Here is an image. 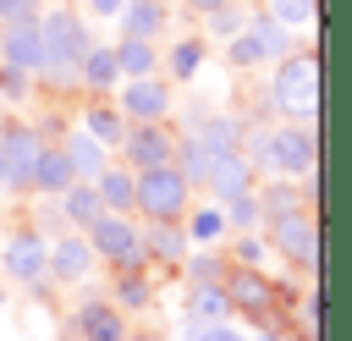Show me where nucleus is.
<instances>
[{
  "instance_id": "nucleus-19",
  "label": "nucleus",
  "mask_w": 352,
  "mask_h": 341,
  "mask_svg": "<svg viewBox=\"0 0 352 341\" xmlns=\"http://www.w3.org/2000/svg\"><path fill=\"white\" fill-rule=\"evenodd\" d=\"M72 182H77V170H72L66 148L50 138V143H44V154H38V165H33V192H38V198H60Z\"/></svg>"
},
{
  "instance_id": "nucleus-32",
  "label": "nucleus",
  "mask_w": 352,
  "mask_h": 341,
  "mask_svg": "<svg viewBox=\"0 0 352 341\" xmlns=\"http://www.w3.org/2000/svg\"><path fill=\"white\" fill-rule=\"evenodd\" d=\"M220 204H226V220H231V231H258V220H264L258 187H253V192H236V198H220Z\"/></svg>"
},
{
  "instance_id": "nucleus-3",
  "label": "nucleus",
  "mask_w": 352,
  "mask_h": 341,
  "mask_svg": "<svg viewBox=\"0 0 352 341\" xmlns=\"http://www.w3.org/2000/svg\"><path fill=\"white\" fill-rule=\"evenodd\" d=\"M192 192H198V187L187 182V170H182L176 160L138 170V214H143V220H187Z\"/></svg>"
},
{
  "instance_id": "nucleus-16",
  "label": "nucleus",
  "mask_w": 352,
  "mask_h": 341,
  "mask_svg": "<svg viewBox=\"0 0 352 341\" xmlns=\"http://www.w3.org/2000/svg\"><path fill=\"white\" fill-rule=\"evenodd\" d=\"M55 143L66 148V160H72V170H77L82 182H99V170L110 165V148H104L82 121H77V126H66V132H55Z\"/></svg>"
},
{
  "instance_id": "nucleus-45",
  "label": "nucleus",
  "mask_w": 352,
  "mask_h": 341,
  "mask_svg": "<svg viewBox=\"0 0 352 341\" xmlns=\"http://www.w3.org/2000/svg\"><path fill=\"white\" fill-rule=\"evenodd\" d=\"M0 242H6V236H0Z\"/></svg>"
},
{
  "instance_id": "nucleus-13",
  "label": "nucleus",
  "mask_w": 352,
  "mask_h": 341,
  "mask_svg": "<svg viewBox=\"0 0 352 341\" xmlns=\"http://www.w3.org/2000/svg\"><path fill=\"white\" fill-rule=\"evenodd\" d=\"M0 60L6 66H22V72H44V28L38 16H16V22H0Z\"/></svg>"
},
{
  "instance_id": "nucleus-25",
  "label": "nucleus",
  "mask_w": 352,
  "mask_h": 341,
  "mask_svg": "<svg viewBox=\"0 0 352 341\" xmlns=\"http://www.w3.org/2000/svg\"><path fill=\"white\" fill-rule=\"evenodd\" d=\"M204 55H209V44L198 38V33H182V38H170L165 44V77H176V82H187V77H198V66H204Z\"/></svg>"
},
{
  "instance_id": "nucleus-14",
  "label": "nucleus",
  "mask_w": 352,
  "mask_h": 341,
  "mask_svg": "<svg viewBox=\"0 0 352 341\" xmlns=\"http://www.w3.org/2000/svg\"><path fill=\"white\" fill-rule=\"evenodd\" d=\"M143 242H148V264H160V270H176V275H182V258L192 253L187 220H143Z\"/></svg>"
},
{
  "instance_id": "nucleus-44",
  "label": "nucleus",
  "mask_w": 352,
  "mask_h": 341,
  "mask_svg": "<svg viewBox=\"0 0 352 341\" xmlns=\"http://www.w3.org/2000/svg\"><path fill=\"white\" fill-rule=\"evenodd\" d=\"M6 121H11V104H6V99H0V126H6Z\"/></svg>"
},
{
  "instance_id": "nucleus-5",
  "label": "nucleus",
  "mask_w": 352,
  "mask_h": 341,
  "mask_svg": "<svg viewBox=\"0 0 352 341\" xmlns=\"http://www.w3.org/2000/svg\"><path fill=\"white\" fill-rule=\"evenodd\" d=\"M0 275L16 286H50V236L38 226H22L0 242Z\"/></svg>"
},
{
  "instance_id": "nucleus-27",
  "label": "nucleus",
  "mask_w": 352,
  "mask_h": 341,
  "mask_svg": "<svg viewBox=\"0 0 352 341\" xmlns=\"http://www.w3.org/2000/svg\"><path fill=\"white\" fill-rule=\"evenodd\" d=\"M116 60H121V77H148V72L165 66L160 50H154V38H132V33L116 38Z\"/></svg>"
},
{
  "instance_id": "nucleus-29",
  "label": "nucleus",
  "mask_w": 352,
  "mask_h": 341,
  "mask_svg": "<svg viewBox=\"0 0 352 341\" xmlns=\"http://www.w3.org/2000/svg\"><path fill=\"white\" fill-rule=\"evenodd\" d=\"M176 165L187 170V182H192V187H209V165H214V148H209L198 132H182V138H176Z\"/></svg>"
},
{
  "instance_id": "nucleus-18",
  "label": "nucleus",
  "mask_w": 352,
  "mask_h": 341,
  "mask_svg": "<svg viewBox=\"0 0 352 341\" xmlns=\"http://www.w3.org/2000/svg\"><path fill=\"white\" fill-rule=\"evenodd\" d=\"M77 116H82V126H88L104 148H121V138H126V110H121L110 94H88V104H82Z\"/></svg>"
},
{
  "instance_id": "nucleus-28",
  "label": "nucleus",
  "mask_w": 352,
  "mask_h": 341,
  "mask_svg": "<svg viewBox=\"0 0 352 341\" xmlns=\"http://www.w3.org/2000/svg\"><path fill=\"white\" fill-rule=\"evenodd\" d=\"M248 33H253V44L264 50V60H280V55H292V28H286L280 16H270V11H253Z\"/></svg>"
},
{
  "instance_id": "nucleus-1",
  "label": "nucleus",
  "mask_w": 352,
  "mask_h": 341,
  "mask_svg": "<svg viewBox=\"0 0 352 341\" xmlns=\"http://www.w3.org/2000/svg\"><path fill=\"white\" fill-rule=\"evenodd\" d=\"M38 28H44V72H38V82H50V88H77V60H82V50L94 44L82 11H77L72 0H55V6L38 11Z\"/></svg>"
},
{
  "instance_id": "nucleus-38",
  "label": "nucleus",
  "mask_w": 352,
  "mask_h": 341,
  "mask_svg": "<svg viewBox=\"0 0 352 341\" xmlns=\"http://www.w3.org/2000/svg\"><path fill=\"white\" fill-rule=\"evenodd\" d=\"M44 0H0V22H16V16H38Z\"/></svg>"
},
{
  "instance_id": "nucleus-10",
  "label": "nucleus",
  "mask_w": 352,
  "mask_h": 341,
  "mask_svg": "<svg viewBox=\"0 0 352 341\" xmlns=\"http://www.w3.org/2000/svg\"><path fill=\"white\" fill-rule=\"evenodd\" d=\"M116 104L126 110V121H170V77H165V72L121 77Z\"/></svg>"
},
{
  "instance_id": "nucleus-12",
  "label": "nucleus",
  "mask_w": 352,
  "mask_h": 341,
  "mask_svg": "<svg viewBox=\"0 0 352 341\" xmlns=\"http://www.w3.org/2000/svg\"><path fill=\"white\" fill-rule=\"evenodd\" d=\"M94 264H99V253H94L88 231L72 226L66 236L50 242V280H60V286H82V280L94 275Z\"/></svg>"
},
{
  "instance_id": "nucleus-11",
  "label": "nucleus",
  "mask_w": 352,
  "mask_h": 341,
  "mask_svg": "<svg viewBox=\"0 0 352 341\" xmlns=\"http://www.w3.org/2000/svg\"><path fill=\"white\" fill-rule=\"evenodd\" d=\"M270 248H280L297 270H314L319 258V226L308 209H286V214H270Z\"/></svg>"
},
{
  "instance_id": "nucleus-36",
  "label": "nucleus",
  "mask_w": 352,
  "mask_h": 341,
  "mask_svg": "<svg viewBox=\"0 0 352 341\" xmlns=\"http://www.w3.org/2000/svg\"><path fill=\"white\" fill-rule=\"evenodd\" d=\"M231 66H242V72H253V66H264V50L253 44V33L242 28L236 38H231Z\"/></svg>"
},
{
  "instance_id": "nucleus-42",
  "label": "nucleus",
  "mask_w": 352,
  "mask_h": 341,
  "mask_svg": "<svg viewBox=\"0 0 352 341\" xmlns=\"http://www.w3.org/2000/svg\"><path fill=\"white\" fill-rule=\"evenodd\" d=\"M126 341H165V330H132Z\"/></svg>"
},
{
  "instance_id": "nucleus-33",
  "label": "nucleus",
  "mask_w": 352,
  "mask_h": 341,
  "mask_svg": "<svg viewBox=\"0 0 352 341\" xmlns=\"http://www.w3.org/2000/svg\"><path fill=\"white\" fill-rule=\"evenodd\" d=\"M33 88H38V77H33V72H22V66H6V60H0V99H6V104L33 99Z\"/></svg>"
},
{
  "instance_id": "nucleus-9",
  "label": "nucleus",
  "mask_w": 352,
  "mask_h": 341,
  "mask_svg": "<svg viewBox=\"0 0 352 341\" xmlns=\"http://www.w3.org/2000/svg\"><path fill=\"white\" fill-rule=\"evenodd\" d=\"M176 126L170 121H126V138H121V160L132 170H148V165H170L176 160Z\"/></svg>"
},
{
  "instance_id": "nucleus-17",
  "label": "nucleus",
  "mask_w": 352,
  "mask_h": 341,
  "mask_svg": "<svg viewBox=\"0 0 352 341\" xmlns=\"http://www.w3.org/2000/svg\"><path fill=\"white\" fill-rule=\"evenodd\" d=\"M77 88H88V94H110V88H121L116 44H88V50H82V60H77Z\"/></svg>"
},
{
  "instance_id": "nucleus-23",
  "label": "nucleus",
  "mask_w": 352,
  "mask_h": 341,
  "mask_svg": "<svg viewBox=\"0 0 352 341\" xmlns=\"http://www.w3.org/2000/svg\"><path fill=\"white\" fill-rule=\"evenodd\" d=\"M187 319H204V324L236 319V308H231V292H226V280H204V286H187Z\"/></svg>"
},
{
  "instance_id": "nucleus-15",
  "label": "nucleus",
  "mask_w": 352,
  "mask_h": 341,
  "mask_svg": "<svg viewBox=\"0 0 352 341\" xmlns=\"http://www.w3.org/2000/svg\"><path fill=\"white\" fill-rule=\"evenodd\" d=\"M258 187V170L253 160L231 143V148H214V165H209V192L214 198H236V192H253Z\"/></svg>"
},
{
  "instance_id": "nucleus-40",
  "label": "nucleus",
  "mask_w": 352,
  "mask_h": 341,
  "mask_svg": "<svg viewBox=\"0 0 352 341\" xmlns=\"http://www.w3.org/2000/svg\"><path fill=\"white\" fill-rule=\"evenodd\" d=\"M0 192H11V148H6V138H0Z\"/></svg>"
},
{
  "instance_id": "nucleus-41",
  "label": "nucleus",
  "mask_w": 352,
  "mask_h": 341,
  "mask_svg": "<svg viewBox=\"0 0 352 341\" xmlns=\"http://www.w3.org/2000/svg\"><path fill=\"white\" fill-rule=\"evenodd\" d=\"M182 6H187V11H198V16H209V11H214V6H226V0H182Z\"/></svg>"
},
{
  "instance_id": "nucleus-37",
  "label": "nucleus",
  "mask_w": 352,
  "mask_h": 341,
  "mask_svg": "<svg viewBox=\"0 0 352 341\" xmlns=\"http://www.w3.org/2000/svg\"><path fill=\"white\" fill-rule=\"evenodd\" d=\"M231 264H264V236H258V231H236Z\"/></svg>"
},
{
  "instance_id": "nucleus-34",
  "label": "nucleus",
  "mask_w": 352,
  "mask_h": 341,
  "mask_svg": "<svg viewBox=\"0 0 352 341\" xmlns=\"http://www.w3.org/2000/svg\"><path fill=\"white\" fill-rule=\"evenodd\" d=\"M182 330H187V341H248L231 319H220V324H204V319H187L182 314Z\"/></svg>"
},
{
  "instance_id": "nucleus-26",
  "label": "nucleus",
  "mask_w": 352,
  "mask_h": 341,
  "mask_svg": "<svg viewBox=\"0 0 352 341\" xmlns=\"http://www.w3.org/2000/svg\"><path fill=\"white\" fill-rule=\"evenodd\" d=\"M226 270H231V258H226V248H214V242H192V253L182 258V280H187V286L226 280Z\"/></svg>"
},
{
  "instance_id": "nucleus-31",
  "label": "nucleus",
  "mask_w": 352,
  "mask_h": 341,
  "mask_svg": "<svg viewBox=\"0 0 352 341\" xmlns=\"http://www.w3.org/2000/svg\"><path fill=\"white\" fill-rule=\"evenodd\" d=\"M204 22H209V33H214V38H236V33L253 22V11H248V0H226V6H214Z\"/></svg>"
},
{
  "instance_id": "nucleus-24",
  "label": "nucleus",
  "mask_w": 352,
  "mask_h": 341,
  "mask_svg": "<svg viewBox=\"0 0 352 341\" xmlns=\"http://www.w3.org/2000/svg\"><path fill=\"white\" fill-rule=\"evenodd\" d=\"M60 214H66V226H77V231H88L99 214H104V198H99V187L94 182H72L66 192H60Z\"/></svg>"
},
{
  "instance_id": "nucleus-39",
  "label": "nucleus",
  "mask_w": 352,
  "mask_h": 341,
  "mask_svg": "<svg viewBox=\"0 0 352 341\" xmlns=\"http://www.w3.org/2000/svg\"><path fill=\"white\" fill-rule=\"evenodd\" d=\"M82 6H88V16H121L126 0H82Z\"/></svg>"
},
{
  "instance_id": "nucleus-2",
  "label": "nucleus",
  "mask_w": 352,
  "mask_h": 341,
  "mask_svg": "<svg viewBox=\"0 0 352 341\" xmlns=\"http://www.w3.org/2000/svg\"><path fill=\"white\" fill-rule=\"evenodd\" d=\"M270 99H275V110L286 121H308L314 126V116H319V60L302 55V50L280 55L275 77H270Z\"/></svg>"
},
{
  "instance_id": "nucleus-20",
  "label": "nucleus",
  "mask_w": 352,
  "mask_h": 341,
  "mask_svg": "<svg viewBox=\"0 0 352 341\" xmlns=\"http://www.w3.org/2000/svg\"><path fill=\"white\" fill-rule=\"evenodd\" d=\"M99 198H104V209H121V214H138V170L126 165V160H110L104 170H99Z\"/></svg>"
},
{
  "instance_id": "nucleus-43",
  "label": "nucleus",
  "mask_w": 352,
  "mask_h": 341,
  "mask_svg": "<svg viewBox=\"0 0 352 341\" xmlns=\"http://www.w3.org/2000/svg\"><path fill=\"white\" fill-rule=\"evenodd\" d=\"M253 341H286V336H280V330H275V324H270V330H258V336H253Z\"/></svg>"
},
{
  "instance_id": "nucleus-4",
  "label": "nucleus",
  "mask_w": 352,
  "mask_h": 341,
  "mask_svg": "<svg viewBox=\"0 0 352 341\" xmlns=\"http://www.w3.org/2000/svg\"><path fill=\"white\" fill-rule=\"evenodd\" d=\"M88 242H94L99 264H110V270H126V264H148L143 214H121V209H104V214L88 226Z\"/></svg>"
},
{
  "instance_id": "nucleus-22",
  "label": "nucleus",
  "mask_w": 352,
  "mask_h": 341,
  "mask_svg": "<svg viewBox=\"0 0 352 341\" xmlns=\"http://www.w3.org/2000/svg\"><path fill=\"white\" fill-rule=\"evenodd\" d=\"M170 28V0H126L121 6V33L132 38H160Z\"/></svg>"
},
{
  "instance_id": "nucleus-8",
  "label": "nucleus",
  "mask_w": 352,
  "mask_h": 341,
  "mask_svg": "<svg viewBox=\"0 0 352 341\" xmlns=\"http://www.w3.org/2000/svg\"><path fill=\"white\" fill-rule=\"evenodd\" d=\"M314 126L308 121H286V126H270V176H292V182H308L314 176Z\"/></svg>"
},
{
  "instance_id": "nucleus-21",
  "label": "nucleus",
  "mask_w": 352,
  "mask_h": 341,
  "mask_svg": "<svg viewBox=\"0 0 352 341\" xmlns=\"http://www.w3.org/2000/svg\"><path fill=\"white\" fill-rule=\"evenodd\" d=\"M110 297H116L126 314H148V308H154V280H148V264L110 270Z\"/></svg>"
},
{
  "instance_id": "nucleus-35",
  "label": "nucleus",
  "mask_w": 352,
  "mask_h": 341,
  "mask_svg": "<svg viewBox=\"0 0 352 341\" xmlns=\"http://www.w3.org/2000/svg\"><path fill=\"white\" fill-rule=\"evenodd\" d=\"M270 16H280L286 28H302L308 16H319V0H270Z\"/></svg>"
},
{
  "instance_id": "nucleus-30",
  "label": "nucleus",
  "mask_w": 352,
  "mask_h": 341,
  "mask_svg": "<svg viewBox=\"0 0 352 341\" xmlns=\"http://www.w3.org/2000/svg\"><path fill=\"white\" fill-rule=\"evenodd\" d=\"M226 231H231V220H226V204H220V198L187 209V236H192V242H226Z\"/></svg>"
},
{
  "instance_id": "nucleus-7",
  "label": "nucleus",
  "mask_w": 352,
  "mask_h": 341,
  "mask_svg": "<svg viewBox=\"0 0 352 341\" xmlns=\"http://www.w3.org/2000/svg\"><path fill=\"white\" fill-rule=\"evenodd\" d=\"M60 336L66 341H126L132 324H126V308L116 297H77V308H72Z\"/></svg>"
},
{
  "instance_id": "nucleus-6",
  "label": "nucleus",
  "mask_w": 352,
  "mask_h": 341,
  "mask_svg": "<svg viewBox=\"0 0 352 341\" xmlns=\"http://www.w3.org/2000/svg\"><path fill=\"white\" fill-rule=\"evenodd\" d=\"M226 292H231V308L248 319V324H258V330H270V319H275V280L264 275V264H231L226 270Z\"/></svg>"
}]
</instances>
